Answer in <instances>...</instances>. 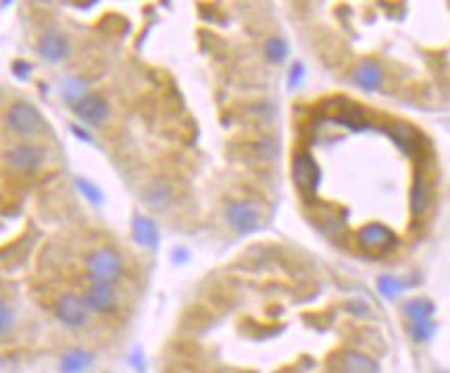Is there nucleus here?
Masks as SVG:
<instances>
[{"label":"nucleus","mask_w":450,"mask_h":373,"mask_svg":"<svg viewBox=\"0 0 450 373\" xmlns=\"http://www.w3.org/2000/svg\"><path fill=\"white\" fill-rule=\"evenodd\" d=\"M77 188H80V192H82L90 203H94V205H100V203H102L100 190L94 184H90L88 179H77Z\"/></svg>","instance_id":"23"},{"label":"nucleus","mask_w":450,"mask_h":373,"mask_svg":"<svg viewBox=\"0 0 450 373\" xmlns=\"http://www.w3.org/2000/svg\"><path fill=\"white\" fill-rule=\"evenodd\" d=\"M115 301H117V294L111 284H94L86 294L88 309L99 313H108L115 307Z\"/></svg>","instance_id":"13"},{"label":"nucleus","mask_w":450,"mask_h":373,"mask_svg":"<svg viewBox=\"0 0 450 373\" xmlns=\"http://www.w3.org/2000/svg\"><path fill=\"white\" fill-rule=\"evenodd\" d=\"M40 54L44 56V58H49L52 63H56V61H61V58H65V54H67V40L61 36V34H56V32H50L46 34L44 38H42V42H40Z\"/></svg>","instance_id":"14"},{"label":"nucleus","mask_w":450,"mask_h":373,"mask_svg":"<svg viewBox=\"0 0 450 373\" xmlns=\"http://www.w3.org/2000/svg\"><path fill=\"white\" fill-rule=\"evenodd\" d=\"M134 236L142 246H156V242H158V234H156L154 223L149 217H142V215H138L134 219Z\"/></svg>","instance_id":"16"},{"label":"nucleus","mask_w":450,"mask_h":373,"mask_svg":"<svg viewBox=\"0 0 450 373\" xmlns=\"http://www.w3.org/2000/svg\"><path fill=\"white\" fill-rule=\"evenodd\" d=\"M317 223H319L321 232H323L327 238H332V240H340V238L346 234V223H344V217H336V213L323 215V217H321Z\"/></svg>","instance_id":"17"},{"label":"nucleus","mask_w":450,"mask_h":373,"mask_svg":"<svg viewBox=\"0 0 450 373\" xmlns=\"http://www.w3.org/2000/svg\"><path fill=\"white\" fill-rule=\"evenodd\" d=\"M334 367L338 373H380V365L375 359H371L369 355H365L361 350H352V348L338 353Z\"/></svg>","instance_id":"8"},{"label":"nucleus","mask_w":450,"mask_h":373,"mask_svg":"<svg viewBox=\"0 0 450 373\" xmlns=\"http://www.w3.org/2000/svg\"><path fill=\"white\" fill-rule=\"evenodd\" d=\"M377 288H380V292H382L384 296L394 298V296H399L400 292H402V282L396 279V277H392V275H386V277H382V279L377 282Z\"/></svg>","instance_id":"22"},{"label":"nucleus","mask_w":450,"mask_h":373,"mask_svg":"<svg viewBox=\"0 0 450 373\" xmlns=\"http://www.w3.org/2000/svg\"><path fill=\"white\" fill-rule=\"evenodd\" d=\"M121 257L113 248H100L90 259H88V271L90 277L96 284H111L119 277L121 273Z\"/></svg>","instance_id":"5"},{"label":"nucleus","mask_w":450,"mask_h":373,"mask_svg":"<svg viewBox=\"0 0 450 373\" xmlns=\"http://www.w3.org/2000/svg\"><path fill=\"white\" fill-rule=\"evenodd\" d=\"M88 305H86V301H82V298H77V296H73V294H67V296H63L61 301H58V305H56V315H58V320L63 321V323H67V325H71V327H77V325H82L86 317H88Z\"/></svg>","instance_id":"10"},{"label":"nucleus","mask_w":450,"mask_h":373,"mask_svg":"<svg viewBox=\"0 0 450 373\" xmlns=\"http://www.w3.org/2000/svg\"><path fill=\"white\" fill-rule=\"evenodd\" d=\"M354 242L369 255H386L399 246V236L382 223H367L356 229Z\"/></svg>","instance_id":"1"},{"label":"nucleus","mask_w":450,"mask_h":373,"mask_svg":"<svg viewBox=\"0 0 450 373\" xmlns=\"http://www.w3.org/2000/svg\"><path fill=\"white\" fill-rule=\"evenodd\" d=\"M265 54L271 63H282L288 54V46L282 38H269L265 42Z\"/></svg>","instance_id":"21"},{"label":"nucleus","mask_w":450,"mask_h":373,"mask_svg":"<svg viewBox=\"0 0 450 373\" xmlns=\"http://www.w3.org/2000/svg\"><path fill=\"white\" fill-rule=\"evenodd\" d=\"M227 221L234 229H238L242 234H250L261 225V209L249 201L232 203L227 209Z\"/></svg>","instance_id":"7"},{"label":"nucleus","mask_w":450,"mask_h":373,"mask_svg":"<svg viewBox=\"0 0 450 373\" xmlns=\"http://www.w3.org/2000/svg\"><path fill=\"white\" fill-rule=\"evenodd\" d=\"M94 355L88 350H71L63 357L61 361V372L63 373H84L92 365Z\"/></svg>","instance_id":"15"},{"label":"nucleus","mask_w":450,"mask_h":373,"mask_svg":"<svg viewBox=\"0 0 450 373\" xmlns=\"http://www.w3.org/2000/svg\"><path fill=\"white\" fill-rule=\"evenodd\" d=\"M15 71L19 73V77H25V73L30 71V67H27V65H23V63H17V65H15Z\"/></svg>","instance_id":"27"},{"label":"nucleus","mask_w":450,"mask_h":373,"mask_svg":"<svg viewBox=\"0 0 450 373\" xmlns=\"http://www.w3.org/2000/svg\"><path fill=\"white\" fill-rule=\"evenodd\" d=\"M82 88H84V84H82L80 80H71V82H67L65 96H67L69 101H75V103H80V101H82V96L77 94V90H82Z\"/></svg>","instance_id":"24"},{"label":"nucleus","mask_w":450,"mask_h":373,"mask_svg":"<svg viewBox=\"0 0 450 373\" xmlns=\"http://www.w3.org/2000/svg\"><path fill=\"white\" fill-rule=\"evenodd\" d=\"M404 313L413 321L430 320V315L434 313V303L427 301V298H415V301L404 305Z\"/></svg>","instance_id":"19"},{"label":"nucleus","mask_w":450,"mask_h":373,"mask_svg":"<svg viewBox=\"0 0 450 373\" xmlns=\"http://www.w3.org/2000/svg\"><path fill=\"white\" fill-rule=\"evenodd\" d=\"M300 80H302V65H300V63H296V65L292 67V77H290V86L294 88V86L299 84Z\"/></svg>","instance_id":"26"},{"label":"nucleus","mask_w":450,"mask_h":373,"mask_svg":"<svg viewBox=\"0 0 450 373\" xmlns=\"http://www.w3.org/2000/svg\"><path fill=\"white\" fill-rule=\"evenodd\" d=\"M11 323H13V315H11V309L4 305V303H0V336L11 327Z\"/></svg>","instance_id":"25"},{"label":"nucleus","mask_w":450,"mask_h":373,"mask_svg":"<svg viewBox=\"0 0 450 373\" xmlns=\"http://www.w3.org/2000/svg\"><path fill=\"white\" fill-rule=\"evenodd\" d=\"M352 77H354V84L365 92H375L384 84V71L375 61H363L361 65H356V69L352 71Z\"/></svg>","instance_id":"11"},{"label":"nucleus","mask_w":450,"mask_h":373,"mask_svg":"<svg viewBox=\"0 0 450 373\" xmlns=\"http://www.w3.org/2000/svg\"><path fill=\"white\" fill-rule=\"evenodd\" d=\"M75 115L90 125H100L108 117V103L99 94H86L75 103Z\"/></svg>","instance_id":"9"},{"label":"nucleus","mask_w":450,"mask_h":373,"mask_svg":"<svg viewBox=\"0 0 450 373\" xmlns=\"http://www.w3.org/2000/svg\"><path fill=\"white\" fill-rule=\"evenodd\" d=\"M390 136V140L399 146L400 151L406 155V157H423V153L427 151V140L423 138V134L413 127L411 123H402V121H396L388 127H384Z\"/></svg>","instance_id":"4"},{"label":"nucleus","mask_w":450,"mask_h":373,"mask_svg":"<svg viewBox=\"0 0 450 373\" xmlns=\"http://www.w3.org/2000/svg\"><path fill=\"white\" fill-rule=\"evenodd\" d=\"M408 203H411V211L415 217H421L432 209V205H434V182L427 177L425 171H417L411 194H408Z\"/></svg>","instance_id":"6"},{"label":"nucleus","mask_w":450,"mask_h":373,"mask_svg":"<svg viewBox=\"0 0 450 373\" xmlns=\"http://www.w3.org/2000/svg\"><path fill=\"white\" fill-rule=\"evenodd\" d=\"M6 121H8V127L23 138H32L44 129V119H42L40 110L30 103L13 105L8 108Z\"/></svg>","instance_id":"3"},{"label":"nucleus","mask_w":450,"mask_h":373,"mask_svg":"<svg viewBox=\"0 0 450 373\" xmlns=\"http://www.w3.org/2000/svg\"><path fill=\"white\" fill-rule=\"evenodd\" d=\"M8 163L15 167V169H19V171H32V169H36L42 159H44V151L42 148H38V146H34V144H19V146H15L11 153H8Z\"/></svg>","instance_id":"12"},{"label":"nucleus","mask_w":450,"mask_h":373,"mask_svg":"<svg viewBox=\"0 0 450 373\" xmlns=\"http://www.w3.org/2000/svg\"><path fill=\"white\" fill-rule=\"evenodd\" d=\"M436 325L430 320H421V321H413V325L408 327V334L413 338V342L421 344V342H427L434 334Z\"/></svg>","instance_id":"20"},{"label":"nucleus","mask_w":450,"mask_h":373,"mask_svg":"<svg viewBox=\"0 0 450 373\" xmlns=\"http://www.w3.org/2000/svg\"><path fill=\"white\" fill-rule=\"evenodd\" d=\"M144 201L149 203L150 207H154V209H163L171 201V188L167 184H163V182H154L149 190H146Z\"/></svg>","instance_id":"18"},{"label":"nucleus","mask_w":450,"mask_h":373,"mask_svg":"<svg viewBox=\"0 0 450 373\" xmlns=\"http://www.w3.org/2000/svg\"><path fill=\"white\" fill-rule=\"evenodd\" d=\"M292 179L299 192L306 198H313L317 194L319 182H321V171L317 160L313 159L306 151L299 153L292 160Z\"/></svg>","instance_id":"2"}]
</instances>
